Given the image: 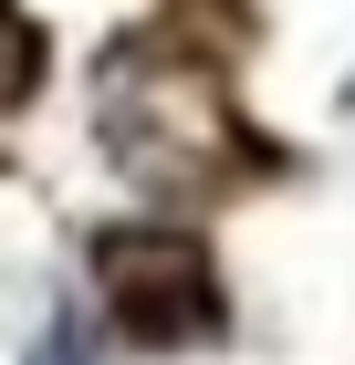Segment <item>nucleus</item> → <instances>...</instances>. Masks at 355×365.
Here are the masks:
<instances>
[{
    "mask_svg": "<svg viewBox=\"0 0 355 365\" xmlns=\"http://www.w3.org/2000/svg\"><path fill=\"white\" fill-rule=\"evenodd\" d=\"M115 313L146 344H189L219 324V282L189 240H115Z\"/></svg>",
    "mask_w": 355,
    "mask_h": 365,
    "instance_id": "nucleus-1",
    "label": "nucleus"
}]
</instances>
